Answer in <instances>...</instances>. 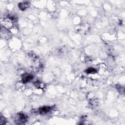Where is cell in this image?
<instances>
[{
	"label": "cell",
	"instance_id": "10",
	"mask_svg": "<svg viewBox=\"0 0 125 125\" xmlns=\"http://www.w3.org/2000/svg\"><path fill=\"white\" fill-rule=\"evenodd\" d=\"M7 18L10 19L12 21H16L17 20V18L16 16L13 15H8L7 16Z\"/></svg>",
	"mask_w": 125,
	"mask_h": 125
},
{
	"label": "cell",
	"instance_id": "6",
	"mask_svg": "<svg viewBox=\"0 0 125 125\" xmlns=\"http://www.w3.org/2000/svg\"><path fill=\"white\" fill-rule=\"evenodd\" d=\"M30 6V3L29 1H23L18 4L19 8L21 11L25 10V9L29 7Z\"/></svg>",
	"mask_w": 125,
	"mask_h": 125
},
{
	"label": "cell",
	"instance_id": "3",
	"mask_svg": "<svg viewBox=\"0 0 125 125\" xmlns=\"http://www.w3.org/2000/svg\"><path fill=\"white\" fill-rule=\"evenodd\" d=\"M1 23L3 24V26L6 29H9L13 26L12 21L8 18H4L1 21Z\"/></svg>",
	"mask_w": 125,
	"mask_h": 125
},
{
	"label": "cell",
	"instance_id": "11",
	"mask_svg": "<svg viewBox=\"0 0 125 125\" xmlns=\"http://www.w3.org/2000/svg\"><path fill=\"white\" fill-rule=\"evenodd\" d=\"M116 87L117 88V89L118 90V91L120 92L121 93H122V92H124V87H122L121 85H116Z\"/></svg>",
	"mask_w": 125,
	"mask_h": 125
},
{
	"label": "cell",
	"instance_id": "4",
	"mask_svg": "<svg viewBox=\"0 0 125 125\" xmlns=\"http://www.w3.org/2000/svg\"><path fill=\"white\" fill-rule=\"evenodd\" d=\"M52 107L51 106H43L40 107L39 108L37 111V113H39L40 114L44 115L48 112H49L52 110Z\"/></svg>",
	"mask_w": 125,
	"mask_h": 125
},
{
	"label": "cell",
	"instance_id": "9",
	"mask_svg": "<svg viewBox=\"0 0 125 125\" xmlns=\"http://www.w3.org/2000/svg\"><path fill=\"white\" fill-rule=\"evenodd\" d=\"M35 85L37 87H38V88H42L44 87V85L43 83L39 82V81H38V82H36L35 83Z\"/></svg>",
	"mask_w": 125,
	"mask_h": 125
},
{
	"label": "cell",
	"instance_id": "2",
	"mask_svg": "<svg viewBox=\"0 0 125 125\" xmlns=\"http://www.w3.org/2000/svg\"><path fill=\"white\" fill-rule=\"evenodd\" d=\"M22 83H26L30 82L34 78V76L31 74L25 73L23 74L22 76Z\"/></svg>",
	"mask_w": 125,
	"mask_h": 125
},
{
	"label": "cell",
	"instance_id": "5",
	"mask_svg": "<svg viewBox=\"0 0 125 125\" xmlns=\"http://www.w3.org/2000/svg\"><path fill=\"white\" fill-rule=\"evenodd\" d=\"M0 34L2 37H3V38H5L6 39H9L11 37V34L8 32V29L3 26H1V27Z\"/></svg>",
	"mask_w": 125,
	"mask_h": 125
},
{
	"label": "cell",
	"instance_id": "7",
	"mask_svg": "<svg viewBox=\"0 0 125 125\" xmlns=\"http://www.w3.org/2000/svg\"><path fill=\"white\" fill-rule=\"evenodd\" d=\"M98 100L97 99H92L89 102V106L90 107H94L98 105Z\"/></svg>",
	"mask_w": 125,
	"mask_h": 125
},
{
	"label": "cell",
	"instance_id": "8",
	"mask_svg": "<svg viewBox=\"0 0 125 125\" xmlns=\"http://www.w3.org/2000/svg\"><path fill=\"white\" fill-rule=\"evenodd\" d=\"M85 72L88 74H94V73H95L97 72V70L94 68L90 67V68H87Z\"/></svg>",
	"mask_w": 125,
	"mask_h": 125
},
{
	"label": "cell",
	"instance_id": "1",
	"mask_svg": "<svg viewBox=\"0 0 125 125\" xmlns=\"http://www.w3.org/2000/svg\"><path fill=\"white\" fill-rule=\"evenodd\" d=\"M14 122L17 124H23L28 120V116L24 113H18L14 117Z\"/></svg>",
	"mask_w": 125,
	"mask_h": 125
},
{
	"label": "cell",
	"instance_id": "12",
	"mask_svg": "<svg viewBox=\"0 0 125 125\" xmlns=\"http://www.w3.org/2000/svg\"><path fill=\"white\" fill-rule=\"evenodd\" d=\"M6 124V119L4 116H0V124L3 125Z\"/></svg>",
	"mask_w": 125,
	"mask_h": 125
}]
</instances>
